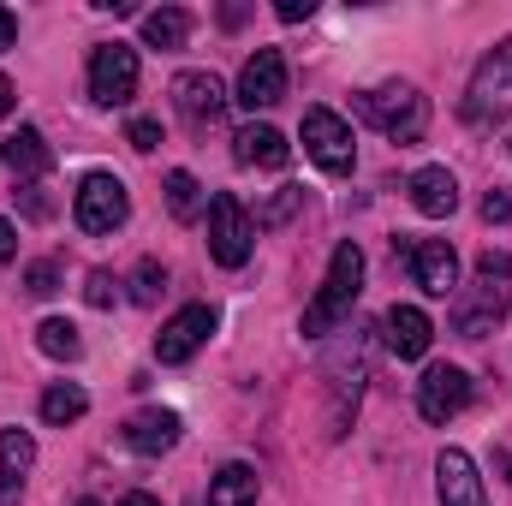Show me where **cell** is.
Listing matches in <instances>:
<instances>
[{"label":"cell","mask_w":512,"mask_h":506,"mask_svg":"<svg viewBox=\"0 0 512 506\" xmlns=\"http://www.w3.org/2000/svg\"><path fill=\"white\" fill-rule=\"evenodd\" d=\"M358 292H364V251L346 239V245H334L328 256V274H322V286H316V298L304 304V340H322V334H334L346 316H352V304H358Z\"/></svg>","instance_id":"obj_1"},{"label":"cell","mask_w":512,"mask_h":506,"mask_svg":"<svg viewBox=\"0 0 512 506\" xmlns=\"http://www.w3.org/2000/svg\"><path fill=\"white\" fill-rule=\"evenodd\" d=\"M358 120H370L393 143H417L429 131V102L411 84H382V90H364L358 96Z\"/></svg>","instance_id":"obj_2"},{"label":"cell","mask_w":512,"mask_h":506,"mask_svg":"<svg viewBox=\"0 0 512 506\" xmlns=\"http://www.w3.org/2000/svg\"><path fill=\"white\" fill-rule=\"evenodd\" d=\"M507 114H512V42H501V48L477 66V78H471L465 120H471V126H495V120H507Z\"/></svg>","instance_id":"obj_3"},{"label":"cell","mask_w":512,"mask_h":506,"mask_svg":"<svg viewBox=\"0 0 512 506\" xmlns=\"http://www.w3.org/2000/svg\"><path fill=\"white\" fill-rule=\"evenodd\" d=\"M251 215H245V203L233 197V191H221V197H209V256L221 262V268H245L251 262Z\"/></svg>","instance_id":"obj_4"},{"label":"cell","mask_w":512,"mask_h":506,"mask_svg":"<svg viewBox=\"0 0 512 506\" xmlns=\"http://www.w3.org/2000/svg\"><path fill=\"white\" fill-rule=\"evenodd\" d=\"M126 215H131V197L114 173H90L78 185V197H72V221L84 233H114V227H126Z\"/></svg>","instance_id":"obj_5"},{"label":"cell","mask_w":512,"mask_h":506,"mask_svg":"<svg viewBox=\"0 0 512 506\" xmlns=\"http://www.w3.org/2000/svg\"><path fill=\"white\" fill-rule=\"evenodd\" d=\"M304 155H310L322 173H352V161H358L352 126H346L334 108H310V114H304Z\"/></svg>","instance_id":"obj_6"},{"label":"cell","mask_w":512,"mask_h":506,"mask_svg":"<svg viewBox=\"0 0 512 506\" xmlns=\"http://www.w3.org/2000/svg\"><path fill=\"white\" fill-rule=\"evenodd\" d=\"M90 96H96L102 108H126L131 96H137V48L102 42V48L90 54Z\"/></svg>","instance_id":"obj_7"},{"label":"cell","mask_w":512,"mask_h":506,"mask_svg":"<svg viewBox=\"0 0 512 506\" xmlns=\"http://www.w3.org/2000/svg\"><path fill=\"white\" fill-rule=\"evenodd\" d=\"M471 405V376L459 364H429L423 381H417V411L423 423H453L459 411Z\"/></svg>","instance_id":"obj_8"},{"label":"cell","mask_w":512,"mask_h":506,"mask_svg":"<svg viewBox=\"0 0 512 506\" xmlns=\"http://www.w3.org/2000/svg\"><path fill=\"white\" fill-rule=\"evenodd\" d=\"M393 251L405 256L411 280H417L429 298H447V292L459 286V256H453L447 239H405V245H393Z\"/></svg>","instance_id":"obj_9"},{"label":"cell","mask_w":512,"mask_h":506,"mask_svg":"<svg viewBox=\"0 0 512 506\" xmlns=\"http://www.w3.org/2000/svg\"><path fill=\"white\" fill-rule=\"evenodd\" d=\"M209 334H215V310H209V304H185V310L167 316V328L155 334V358H161V364H191Z\"/></svg>","instance_id":"obj_10"},{"label":"cell","mask_w":512,"mask_h":506,"mask_svg":"<svg viewBox=\"0 0 512 506\" xmlns=\"http://www.w3.org/2000/svg\"><path fill=\"white\" fill-rule=\"evenodd\" d=\"M173 114H179L191 131L215 126V120L227 114V90H221V78H215V72H179V78H173Z\"/></svg>","instance_id":"obj_11"},{"label":"cell","mask_w":512,"mask_h":506,"mask_svg":"<svg viewBox=\"0 0 512 506\" xmlns=\"http://www.w3.org/2000/svg\"><path fill=\"white\" fill-rule=\"evenodd\" d=\"M280 96H286V60L274 48H256L245 60V72H239V102L256 114V108H274Z\"/></svg>","instance_id":"obj_12"},{"label":"cell","mask_w":512,"mask_h":506,"mask_svg":"<svg viewBox=\"0 0 512 506\" xmlns=\"http://www.w3.org/2000/svg\"><path fill=\"white\" fill-rule=\"evenodd\" d=\"M435 483H441V506H489L471 453H459V447H447V453L435 459Z\"/></svg>","instance_id":"obj_13"},{"label":"cell","mask_w":512,"mask_h":506,"mask_svg":"<svg viewBox=\"0 0 512 506\" xmlns=\"http://www.w3.org/2000/svg\"><path fill=\"white\" fill-rule=\"evenodd\" d=\"M501 310H507V292H501L495 280H477V286L459 298V310H453V334H465V340H483V334L501 322Z\"/></svg>","instance_id":"obj_14"},{"label":"cell","mask_w":512,"mask_h":506,"mask_svg":"<svg viewBox=\"0 0 512 506\" xmlns=\"http://www.w3.org/2000/svg\"><path fill=\"white\" fill-rule=\"evenodd\" d=\"M382 334H387V352L393 358H423L429 340H435V328H429V316L417 304H393L382 316Z\"/></svg>","instance_id":"obj_15"},{"label":"cell","mask_w":512,"mask_h":506,"mask_svg":"<svg viewBox=\"0 0 512 506\" xmlns=\"http://www.w3.org/2000/svg\"><path fill=\"white\" fill-rule=\"evenodd\" d=\"M405 191H411V209H417V215H429V221H441V215H453V209H459V179H453L447 167H417Z\"/></svg>","instance_id":"obj_16"},{"label":"cell","mask_w":512,"mask_h":506,"mask_svg":"<svg viewBox=\"0 0 512 506\" xmlns=\"http://www.w3.org/2000/svg\"><path fill=\"white\" fill-rule=\"evenodd\" d=\"M30 465H36V441L24 429H0V506H18Z\"/></svg>","instance_id":"obj_17"},{"label":"cell","mask_w":512,"mask_h":506,"mask_svg":"<svg viewBox=\"0 0 512 506\" xmlns=\"http://www.w3.org/2000/svg\"><path fill=\"white\" fill-rule=\"evenodd\" d=\"M0 161H6V173H18V179H42V173L54 167V149H48V137H42L36 126H18L12 137H6Z\"/></svg>","instance_id":"obj_18"},{"label":"cell","mask_w":512,"mask_h":506,"mask_svg":"<svg viewBox=\"0 0 512 506\" xmlns=\"http://www.w3.org/2000/svg\"><path fill=\"white\" fill-rule=\"evenodd\" d=\"M173 441H179V417H173V411H137V417L126 423V447L143 453V459L167 453Z\"/></svg>","instance_id":"obj_19"},{"label":"cell","mask_w":512,"mask_h":506,"mask_svg":"<svg viewBox=\"0 0 512 506\" xmlns=\"http://www.w3.org/2000/svg\"><path fill=\"white\" fill-rule=\"evenodd\" d=\"M233 155L245 161V167H286L292 161V149H286V137L274 126H245L233 137Z\"/></svg>","instance_id":"obj_20"},{"label":"cell","mask_w":512,"mask_h":506,"mask_svg":"<svg viewBox=\"0 0 512 506\" xmlns=\"http://www.w3.org/2000/svg\"><path fill=\"white\" fill-rule=\"evenodd\" d=\"M209 506H256V471L251 465H227L209 477Z\"/></svg>","instance_id":"obj_21"},{"label":"cell","mask_w":512,"mask_h":506,"mask_svg":"<svg viewBox=\"0 0 512 506\" xmlns=\"http://www.w3.org/2000/svg\"><path fill=\"white\" fill-rule=\"evenodd\" d=\"M185 36H191V12L185 6H161V12L143 18V42L149 48H185Z\"/></svg>","instance_id":"obj_22"},{"label":"cell","mask_w":512,"mask_h":506,"mask_svg":"<svg viewBox=\"0 0 512 506\" xmlns=\"http://www.w3.org/2000/svg\"><path fill=\"white\" fill-rule=\"evenodd\" d=\"M36 346H42V358H54V364H72V358H84V334H78L66 316H48V322L36 328Z\"/></svg>","instance_id":"obj_23"},{"label":"cell","mask_w":512,"mask_h":506,"mask_svg":"<svg viewBox=\"0 0 512 506\" xmlns=\"http://www.w3.org/2000/svg\"><path fill=\"white\" fill-rule=\"evenodd\" d=\"M90 411V399H84V387H72V381H54L48 393H42V417L54 423V429H66V423H78Z\"/></svg>","instance_id":"obj_24"},{"label":"cell","mask_w":512,"mask_h":506,"mask_svg":"<svg viewBox=\"0 0 512 506\" xmlns=\"http://www.w3.org/2000/svg\"><path fill=\"white\" fill-rule=\"evenodd\" d=\"M167 209H173L179 221H197V209H203V191H197V179H191L185 167L167 173Z\"/></svg>","instance_id":"obj_25"},{"label":"cell","mask_w":512,"mask_h":506,"mask_svg":"<svg viewBox=\"0 0 512 506\" xmlns=\"http://www.w3.org/2000/svg\"><path fill=\"white\" fill-rule=\"evenodd\" d=\"M24 292H30V298H54V292H60V268H54V262H30V268H24Z\"/></svg>","instance_id":"obj_26"},{"label":"cell","mask_w":512,"mask_h":506,"mask_svg":"<svg viewBox=\"0 0 512 506\" xmlns=\"http://www.w3.org/2000/svg\"><path fill=\"white\" fill-rule=\"evenodd\" d=\"M167 286V274H161V262H137V274H131V298L137 304H155V292Z\"/></svg>","instance_id":"obj_27"},{"label":"cell","mask_w":512,"mask_h":506,"mask_svg":"<svg viewBox=\"0 0 512 506\" xmlns=\"http://www.w3.org/2000/svg\"><path fill=\"white\" fill-rule=\"evenodd\" d=\"M298 203H304V191H292V185H286V191H274V203H268V209L256 215V227H280V221H286V215H292Z\"/></svg>","instance_id":"obj_28"},{"label":"cell","mask_w":512,"mask_h":506,"mask_svg":"<svg viewBox=\"0 0 512 506\" xmlns=\"http://www.w3.org/2000/svg\"><path fill=\"white\" fill-rule=\"evenodd\" d=\"M84 298H90V304H96V310H108V304H114V298H120V280H114V274H108V268H96V274H90V280H84Z\"/></svg>","instance_id":"obj_29"},{"label":"cell","mask_w":512,"mask_h":506,"mask_svg":"<svg viewBox=\"0 0 512 506\" xmlns=\"http://www.w3.org/2000/svg\"><path fill=\"white\" fill-rule=\"evenodd\" d=\"M512 274V256L507 251H483L477 256V280H507Z\"/></svg>","instance_id":"obj_30"},{"label":"cell","mask_w":512,"mask_h":506,"mask_svg":"<svg viewBox=\"0 0 512 506\" xmlns=\"http://www.w3.org/2000/svg\"><path fill=\"white\" fill-rule=\"evenodd\" d=\"M483 221H512V191L507 185H495V191L483 197Z\"/></svg>","instance_id":"obj_31"},{"label":"cell","mask_w":512,"mask_h":506,"mask_svg":"<svg viewBox=\"0 0 512 506\" xmlns=\"http://www.w3.org/2000/svg\"><path fill=\"white\" fill-rule=\"evenodd\" d=\"M131 149H143V155H149V149H155V143H161V126H155V120H131Z\"/></svg>","instance_id":"obj_32"},{"label":"cell","mask_w":512,"mask_h":506,"mask_svg":"<svg viewBox=\"0 0 512 506\" xmlns=\"http://www.w3.org/2000/svg\"><path fill=\"white\" fill-rule=\"evenodd\" d=\"M12 256H18V227H12V221L0 215V268H6Z\"/></svg>","instance_id":"obj_33"},{"label":"cell","mask_w":512,"mask_h":506,"mask_svg":"<svg viewBox=\"0 0 512 506\" xmlns=\"http://www.w3.org/2000/svg\"><path fill=\"white\" fill-rule=\"evenodd\" d=\"M274 12H280L286 24H298V18H310V12H316V0H280Z\"/></svg>","instance_id":"obj_34"},{"label":"cell","mask_w":512,"mask_h":506,"mask_svg":"<svg viewBox=\"0 0 512 506\" xmlns=\"http://www.w3.org/2000/svg\"><path fill=\"white\" fill-rule=\"evenodd\" d=\"M24 215H36V221L48 215V197H42V185H30V191H24Z\"/></svg>","instance_id":"obj_35"},{"label":"cell","mask_w":512,"mask_h":506,"mask_svg":"<svg viewBox=\"0 0 512 506\" xmlns=\"http://www.w3.org/2000/svg\"><path fill=\"white\" fill-rule=\"evenodd\" d=\"M12 42H18V18H12V12H6V6H0V54H6V48H12Z\"/></svg>","instance_id":"obj_36"},{"label":"cell","mask_w":512,"mask_h":506,"mask_svg":"<svg viewBox=\"0 0 512 506\" xmlns=\"http://www.w3.org/2000/svg\"><path fill=\"white\" fill-rule=\"evenodd\" d=\"M12 102H18V96H12V84H6V78H0V120H6V114H12Z\"/></svg>","instance_id":"obj_37"},{"label":"cell","mask_w":512,"mask_h":506,"mask_svg":"<svg viewBox=\"0 0 512 506\" xmlns=\"http://www.w3.org/2000/svg\"><path fill=\"white\" fill-rule=\"evenodd\" d=\"M120 506H161V501H155V495H143V489H137V495H126V501H120Z\"/></svg>","instance_id":"obj_38"},{"label":"cell","mask_w":512,"mask_h":506,"mask_svg":"<svg viewBox=\"0 0 512 506\" xmlns=\"http://www.w3.org/2000/svg\"><path fill=\"white\" fill-rule=\"evenodd\" d=\"M72 506H96V501H72Z\"/></svg>","instance_id":"obj_39"}]
</instances>
